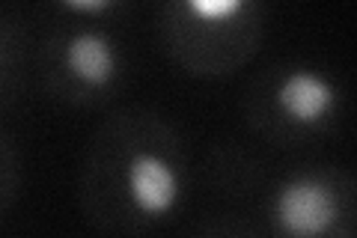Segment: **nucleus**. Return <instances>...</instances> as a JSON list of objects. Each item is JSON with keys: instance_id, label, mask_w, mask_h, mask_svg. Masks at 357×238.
Instances as JSON below:
<instances>
[{"instance_id": "nucleus-2", "label": "nucleus", "mask_w": 357, "mask_h": 238, "mask_svg": "<svg viewBox=\"0 0 357 238\" xmlns=\"http://www.w3.org/2000/svg\"><path fill=\"white\" fill-rule=\"evenodd\" d=\"M128 197L149 218H167L182 197V179L167 158L137 152L128 161Z\"/></svg>"}, {"instance_id": "nucleus-5", "label": "nucleus", "mask_w": 357, "mask_h": 238, "mask_svg": "<svg viewBox=\"0 0 357 238\" xmlns=\"http://www.w3.org/2000/svg\"><path fill=\"white\" fill-rule=\"evenodd\" d=\"M185 9L188 13H194L197 18L208 21V24H220V21L244 13L248 3H244V0H188Z\"/></svg>"}, {"instance_id": "nucleus-4", "label": "nucleus", "mask_w": 357, "mask_h": 238, "mask_svg": "<svg viewBox=\"0 0 357 238\" xmlns=\"http://www.w3.org/2000/svg\"><path fill=\"white\" fill-rule=\"evenodd\" d=\"M66 66L86 87H105L116 75V54L107 36L96 30H84L72 36L66 48Z\"/></svg>"}, {"instance_id": "nucleus-1", "label": "nucleus", "mask_w": 357, "mask_h": 238, "mask_svg": "<svg viewBox=\"0 0 357 238\" xmlns=\"http://www.w3.org/2000/svg\"><path fill=\"white\" fill-rule=\"evenodd\" d=\"M337 218V202L321 179H289L274 194V221L295 238L321 235Z\"/></svg>"}, {"instance_id": "nucleus-3", "label": "nucleus", "mask_w": 357, "mask_h": 238, "mask_svg": "<svg viewBox=\"0 0 357 238\" xmlns=\"http://www.w3.org/2000/svg\"><path fill=\"white\" fill-rule=\"evenodd\" d=\"M280 107L301 126L321 122L337 105V87L312 69H292L280 84Z\"/></svg>"}, {"instance_id": "nucleus-6", "label": "nucleus", "mask_w": 357, "mask_h": 238, "mask_svg": "<svg viewBox=\"0 0 357 238\" xmlns=\"http://www.w3.org/2000/svg\"><path fill=\"white\" fill-rule=\"evenodd\" d=\"M114 3L110 0H69L66 9H72V13H105Z\"/></svg>"}]
</instances>
